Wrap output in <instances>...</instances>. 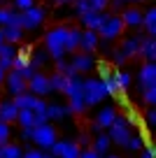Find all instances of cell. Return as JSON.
Wrapping results in <instances>:
<instances>
[{"instance_id":"obj_41","label":"cell","mask_w":156,"mask_h":158,"mask_svg":"<svg viewBox=\"0 0 156 158\" xmlns=\"http://www.w3.org/2000/svg\"><path fill=\"white\" fill-rule=\"evenodd\" d=\"M77 147H79V149H89V147H91V137H89L86 133H82V135L77 137Z\"/></svg>"},{"instance_id":"obj_14","label":"cell","mask_w":156,"mask_h":158,"mask_svg":"<svg viewBox=\"0 0 156 158\" xmlns=\"http://www.w3.org/2000/svg\"><path fill=\"white\" fill-rule=\"evenodd\" d=\"M98 47H100V37H98L96 30H82V37H79V51H84V54H93Z\"/></svg>"},{"instance_id":"obj_4","label":"cell","mask_w":156,"mask_h":158,"mask_svg":"<svg viewBox=\"0 0 156 158\" xmlns=\"http://www.w3.org/2000/svg\"><path fill=\"white\" fill-rule=\"evenodd\" d=\"M44 19H47V10L40 7V5H33V7H28V10L19 12V23H21V28H24V33L26 30L40 28V26L44 23Z\"/></svg>"},{"instance_id":"obj_42","label":"cell","mask_w":156,"mask_h":158,"mask_svg":"<svg viewBox=\"0 0 156 158\" xmlns=\"http://www.w3.org/2000/svg\"><path fill=\"white\" fill-rule=\"evenodd\" d=\"M145 114H147V116H145L147 118V126H156V109H147Z\"/></svg>"},{"instance_id":"obj_15","label":"cell","mask_w":156,"mask_h":158,"mask_svg":"<svg viewBox=\"0 0 156 158\" xmlns=\"http://www.w3.org/2000/svg\"><path fill=\"white\" fill-rule=\"evenodd\" d=\"M124 28H142V12L137 7H126V10L119 14Z\"/></svg>"},{"instance_id":"obj_7","label":"cell","mask_w":156,"mask_h":158,"mask_svg":"<svg viewBox=\"0 0 156 158\" xmlns=\"http://www.w3.org/2000/svg\"><path fill=\"white\" fill-rule=\"evenodd\" d=\"M56 139H58V133H56V128L51 123H44V126L33 128V139H30V142H35L40 149H51Z\"/></svg>"},{"instance_id":"obj_12","label":"cell","mask_w":156,"mask_h":158,"mask_svg":"<svg viewBox=\"0 0 156 158\" xmlns=\"http://www.w3.org/2000/svg\"><path fill=\"white\" fill-rule=\"evenodd\" d=\"M117 109L114 107H102L100 112L96 114V121H93V130L96 133H100V130H107L110 126L114 123V118H117Z\"/></svg>"},{"instance_id":"obj_37","label":"cell","mask_w":156,"mask_h":158,"mask_svg":"<svg viewBox=\"0 0 156 158\" xmlns=\"http://www.w3.org/2000/svg\"><path fill=\"white\" fill-rule=\"evenodd\" d=\"M72 7H75V14H77V16H84L86 12H91V7H89L86 0H75Z\"/></svg>"},{"instance_id":"obj_28","label":"cell","mask_w":156,"mask_h":158,"mask_svg":"<svg viewBox=\"0 0 156 158\" xmlns=\"http://www.w3.org/2000/svg\"><path fill=\"white\" fill-rule=\"evenodd\" d=\"M49 86H51V93H65V86H68V77L61 72L49 74Z\"/></svg>"},{"instance_id":"obj_52","label":"cell","mask_w":156,"mask_h":158,"mask_svg":"<svg viewBox=\"0 0 156 158\" xmlns=\"http://www.w3.org/2000/svg\"><path fill=\"white\" fill-rule=\"evenodd\" d=\"M0 100H2V93H0Z\"/></svg>"},{"instance_id":"obj_47","label":"cell","mask_w":156,"mask_h":158,"mask_svg":"<svg viewBox=\"0 0 156 158\" xmlns=\"http://www.w3.org/2000/svg\"><path fill=\"white\" fill-rule=\"evenodd\" d=\"M75 0H54V5L56 7H65V5H72Z\"/></svg>"},{"instance_id":"obj_34","label":"cell","mask_w":156,"mask_h":158,"mask_svg":"<svg viewBox=\"0 0 156 158\" xmlns=\"http://www.w3.org/2000/svg\"><path fill=\"white\" fill-rule=\"evenodd\" d=\"M114 84H117L119 93L126 91L128 86H131V72H126V70H114Z\"/></svg>"},{"instance_id":"obj_21","label":"cell","mask_w":156,"mask_h":158,"mask_svg":"<svg viewBox=\"0 0 156 158\" xmlns=\"http://www.w3.org/2000/svg\"><path fill=\"white\" fill-rule=\"evenodd\" d=\"M79 37H82V28L68 26V37H65V54H75V51H79Z\"/></svg>"},{"instance_id":"obj_5","label":"cell","mask_w":156,"mask_h":158,"mask_svg":"<svg viewBox=\"0 0 156 158\" xmlns=\"http://www.w3.org/2000/svg\"><path fill=\"white\" fill-rule=\"evenodd\" d=\"M131 135H133V133H131V121H128L126 116H117V118H114V123L107 128L110 142L119 144V147H126Z\"/></svg>"},{"instance_id":"obj_36","label":"cell","mask_w":156,"mask_h":158,"mask_svg":"<svg viewBox=\"0 0 156 158\" xmlns=\"http://www.w3.org/2000/svg\"><path fill=\"white\" fill-rule=\"evenodd\" d=\"M142 100H145L147 105H156V86L142 89Z\"/></svg>"},{"instance_id":"obj_6","label":"cell","mask_w":156,"mask_h":158,"mask_svg":"<svg viewBox=\"0 0 156 158\" xmlns=\"http://www.w3.org/2000/svg\"><path fill=\"white\" fill-rule=\"evenodd\" d=\"M124 35V23L121 19H119V14H110L107 19H105V23L98 28V37H100V42H114V40H119Z\"/></svg>"},{"instance_id":"obj_2","label":"cell","mask_w":156,"mask_h":158,"mask_svg":"<svg viewBox=\"0 0 156 158\" xmlns=\"http://www.w3.org/2000/svg\"><path fill=\"white\" fill-rule=\"evenodd\" d=\"M63 95H68V109L72 114H84L86 112V105H84V98H82V74L68 77V86H65Z\"/></svg>"},{"instance_id":"obj_38","label":"cell","mask_w":156,"mask_h":158,"mask_svg":"<svg viewBox=\"0 0 156 158\" xmlns=\"http://www.w3.org/2000/svg\"><path fill=\"white\" fill-rule=\"evenodd\" d=\"M89 7H91V12H105L110 5V0H86Z\"/></svg>"},{"instance_id":"obj_46","label":"cell","mask_w":156,"mask_h":158,"mask_svg":"<svg viewBox=\"0 0 156 158\" xmlns=\"http://www.w3.org/2000/svg\"><path fill=\"white\" fill-rule=\"evenodd\" d=\"M21 139H33V128H21Z\"/></svg>"},{"instance_id":"obj_49","label":"cell","mask_w":156,"mask_h":158,"mask_svg":"<svg viewBox=\"0 0 156 158\" xmlns=\"http://www.w3.org/2000/svg\"><path fill=\"white\" fill-rule=\"evenodd\" d=\"M2 42H5V40H2V28H0V44H2Z\"/></svg>"},{"instance_id":"obj_10","label":"cell","mask_w":156,"mask_h":158,"mask_svg":"<svg viewBox=\"0 0 156 158\" xmlns=\"http://www.w3.org/2000/svg\"><path fill=\"white\" fill-rule=\"evenodd\" d=\"M79 153H82V149L72 139H56L54 147H51V156L54 158H79Z\"/></svg>"},{"instance_id":"obj_45","label":"cell","mask_w":156,"mask_h":158,"mask_svg":"<svg viewBox=\"0 0 156 158\" xmlns=\"http://www.w3.org/2000/svg\"><path fill=\"white\" fill-rule=\"evenodd\" d=\"M44 153L40 151V149H30V151H24V156L21 158H42Z\"/></svg>"},{"instance_id":"obj_23","label":"cell","mask_w":156,"mask_h":158,"mask_svg":"<svg viewBox=\"0 0 156 158\" xmlns=\"http://www.w3.org/2000/svg\"><path fill=\"white\" fill-rule=\"evenodd\" d=\"M110 144H112V142H110L107 133H98L96 137L91 139V147H89V149H93V151H96V153H100V156H105V153L110 151Z\"/></svg>"},{"instance_id":"obj_31","label":"cell","mask_w":156,"mask_h":158,"mask_svg":"<svg viewBox=\"0 0 156 158\" xmlns=\"http://www.w3.org/2000/svg\"><path fill=\"white\" fill-rule=\"evenodd\" d=\"M147 144H149V142H147V135L145 133H133L131 137H128L126 149H131V151H142Z\"/></svg>"},{"instance_id":"obj_50","label":"cell","mask_w":156,"mask_h":158,"mask_svg":"<svg viewBox=\"0 0 156 158\" xmlns=\"http://www.w3.org/2000/svg\"><path fill=\"white\" fill-rule=\"evenodd\" d=\"M42 158H54V156H51V153H44V156Z\"/></svg>"},{"instance_id":"obj_29","label":"cell","mask_w":156,"mask_h":158,"mask_svg":"<svg viewBox=\"0 0 156 158\" xmlns=\"http://www.w3.org/2000/svg\"><path fill=\"white\" fill-rule=\"evenodd\" d=\"M49 60V54L44 51V47H40V49H30V65H33L35 70H42L44 65H47Z\"/></svg>"},{"instance_id":"obj_30","label":"cell","mask_w":156,"mask_h":158,"mask_svg":"<svg viewBox=\"0 0 156 158\" xmlns=\"http://www.w3.org/2000/svg\"><path fill=\"white\" fill-rule=\"evenodd\" d=\"M70 109H68V105H58V102H51V105H47V118H56V121H58V118H65V116H70Z\"/></svg>"},{"instance_id":"obj_51","label":"cell","mask_w":156,"mask_h":158,"mask_svg":"<svg viewBox=\"0 0 156 158\" xmlns=\"http://www.w3.org/2000/svg\"><path fill=\"white\" fill-rule=\"evenodd\" d=\"M107 158H119V156H107Z\"/></svg>"},{"instance_id":"obj_40","label":"cell","mask_w":156,"mask_h":158,"mask_svg":"<svg viewBox=\"0 0 156 158\" xmlns=\"http://www.w3.org/2000/svg\"><path fill=\"white\" fill-rule=\"evenodd\" d=\"M33 5H35V0H14L16 12H24V10H28V7H33Z\"/></svg>"},{"instance_id":"obj_39","label":"cell","mask_w":156,"mask_h":158,"mask_svg":"<svg viewBox=\"0 0 156 158\" xmlns=\"http://www.w3.org/2000/svg\"><path fill=\"white\" fill-rule=\"evenodd\" d=\"M10 137H12V128L0 121V144H7V142H10Z\"/></svg>"},{"instance_id":"obj_22","label":"cell","mask_w":156,"mask_h":158,"mask_svg":"<svg viewBox=\"0 0 156 158\" xmlns=\"http://www.w3.org/2000/svg\"><path fill=\"white\" fill-rule=\"evenodd\" d=\"M142 28L147 30V37L156 35V7H149L147 12H142Z\"/></svg>"},{"instance_id":"obj_20","label":"cell","mask_w":156,"mask_h":158,"mask_svg":"<svg viewBox=\"0 0 156 158\" xmlns=\"http://www.w3.org/2000/svg\"><path fill=\"white\" fill-rule=\"evenodd\" d=\"M140 42H142V35H131V37H126L121 42L119 49L124 51L126 58H133V56H137V51H140Z\"/></svg>"},{"instance_id":"obj_24","label":"cell","mask_w":156,"mask_h":158,"mask_svg":"<svg viewBox=\"0 0 156 158\" xmlns=\"http://www.w3.org/2000/svg\"><path fill=\"white\" fill-rule=\"evenodd\" d=\"M30 65V47H24V49L16 51L14 60H12V70H16V72H21L24 68H28Z\"/></svg>"},{"instance_id":"obj_17","label":"cell","mask_w":156,"mask_h":158,"mask_svg":"<svg viewBox=\"0 0 156 158\" xmlns=\"http://www.w3.org/2000/svg\"><path fill=\"white\" fill-rule=\"evenodd\" d=\"M137 79H140L142 89H149V86H156V63H145L137 72Z\"/></svg>"},{"instance_id":"obj_48","label":"cell","mask_w":156,"mask_h":158,"mask_svg":"<svg viewBox=\"0 0 156 158\" xmlns=\"http://www.w3.org/2000/svg\"><path fill=\"white\" fill-rule=\"evenodd\" d=\"M5 74H7V72H5L2 68H0V86H2V81H5Z\"/></svg>"},{"instance_id":"obj_33","label":"cell","mask_w":156,"mask_h":158,"mask_svg":"<svg viewBox=\"0 0 156 158\" xmlns=\"http://www.w3.org/2000/svg\"><path fill=\"white\" fill-rule=\"evenodd\" d=\"M16 123H19L21 128H35V114L30 112V109H19Z\"/></svg>"},{"instance_id":"obj_25","label":"cell","mask_w":156,"mask_h":158,"mask_svg":"<svg viewBox=\"0 0 156 158\" xmlns=\"http://www.w3.org/2000/svg\"><path fill=\"white\" fill-rule=\"evenodd\" d=\"M37 100L40 98H35V95H30L28 91H26V93H21V95H14L12 102L16 105V109H30V112H33L35 105H37Z\"/></svg>"},{"instance_id":"obj_16","label":"cell","mask_w":156,"mask_h":158,"mask_svg":"<svg viewBox=\"0 0 156 158\" xmlns=\"http://www.w3.org/2000/svg\"><path fill=\"white\" fill-rule=\"evenodd\" d=\"M137 56L145 58V63H154V60H156V40L145 35L142 42H140V51H137Z\"/></svg>"},{"instance_id":"obj_8","label":"cell","mask_w":156,"mask_h":158,"mask_svg":"<svg viewBox=\"0 0 156 158\" xmlns=\"http://www.w3.org/2000/svg\"><path fill=\"white\" fill-rule=\"evenodd\" d=\"M26 91L35 98H42V95H49L51 93V86H49V74H44L42 70L33 74V77L26 81Z\"/></svg>"},{"instance_id":"obj_35","label":"cell","mask_w":156,"mask_h":158,"mask_svg":"<svg viewBox=\"0 0 156 158\" xmlns=\"http://www.w3.org/2000/svg\"><path fill=\"white\" fill-rule=\"evenodd\" d=\"M56 72H61V74H65V77H72V68H70V60L68 58H58L56 60Z\"/></svg>"},{"instance_id":"obj_27","label":"cell","mask_w":156,"mask_h":158,"mask_svg":"<svg viewBox=\"0 0 156 158\" xmlns=\"http://www.w3.org/2000/svg\"><path fill=\"white\" fill-rule=\"evenodd\" d=\"M2 40L10 42V44H19L24 40V28L21 26H5L2 28Z\"/></svg>"},{"instance_id":"obj_3","label":"cell","mask_w":156,"mask_h":158,"mask_svg":"<svg viewBox=\"0 0 156 158\" xmlns=\"http://www.w3.org/2000/svg\"><path fill=\"white\" fill-rule=\"evenodd\" d=\"M82 98L86 107H93V105H100L107 98V91L98 77H89V79H82Z\"/></svg>"},{"instance_id":"obj_32","label":"cell","mask_w":156,"mask_h":158,"mask_svg":"<svg viewBox=\"0 0 156 158\" xmlns=\"http://www.w3.org/2000/svg\"><path fill=\"white\" fill-rule=\"evenodd\" d=\"M24 156V149L19 147V144H0V158H21Z\"/></svg>"},{"instance_id":"obj_1","label":"cell","mask_w":156,"mask_h":158,"mask_svg":"<svg viewBox=\"0 0 156 158\" xmlns=\"http://www.w3.org/2000/svg\"><path fill=\"white\" fill-rule=\"evenodd\" d=\"M65 37H68V26H54L44 33V51L49 58H63L65 56Z\"/></svg>"},{"instance_id":"obj_44","label":"cell","mask_w":156,"mask_h":158,"mask_svg":"<svg viewBox=\"0 0 156 158\" xmlns=\"http://www.w3.org/2000/svg\"><path fill=\"white\" fill-rule=\"evenodd\" d=\"M79 158H102L100 153H96L93 149H82V153H79Z\"/></svg>"},{"instance_id":"obj_13","label":"cell","mask_w":156,"mask_h":158,"mask_svg":"<svg viewBox=\"0 0 156 158\" xmlns=\"http://www.w3.org/2000/svg\"><path fill=\"white\" fill-rule=\"evenodd\" d=\"M107 16H110L107 12H86L84 16H79V21H82L84 30H96V33H98V28L105 23Z\"/></svg>"},{"instance_id":"obj_43","label":"cell","mask_w":156,"mask_h":158,"mask_svg":"<svg viewBox=\"0 0 156 158\" xmlns=\"http://www.w3.org/2000/svg\"><path fill=\"white\" fill-rule=\"evenodd\" d=\"M137 158H154V147H151V144H147V147L140 151V156H137Z\"/></svg>"},{"instance_id":"obj_18","label":"cell","mask_w":156,"mask_h":158,"mask_svg":"<svg viewBox=\"0 0 156 158\" xmlns=\"http://www.w3.org/2000/svg\"><path fill=\"white\" fill-rule=\"evenodd\" d=\"M16 51L19 49H16L14 44H10V42H2V44H0V68L5 70V72L12 70V60H14Z\"/></svg>"},{"instance_id":"obj_26","label":"cell","mask_w":156,"mask_h":158,"mask_svg":"<svg viewBox=\"0 0 156 158\" xmlns=\"http://www.w3.org/2000/svg\"><path fill=\"white\" fill-rule=\"evenodd\" d=\"M5 26H21L19 23V12L16 10H10V7H0V28Z\"/></svg>"},{"instance_id":"obj_9","label":"cell","mask_w":156,"mask_h":158,"mask_svg":"<svg viewBox=\"0 0 156 158\" xmlns=\"http://www.w3.org/2000/svg\"><path fill=\"white\" fill-rule=\"evenodd\" d=\"M70 68L75 74H86L96 68V58L93 54H84V51H75L72 58H70Z\"/></svg>"},{"instance_id":"obj_19","label":"cell","mask_w":156,"mask_h":158,"mask_svg":"<svg viewBox=\"0 0 156 158\" xmlns=\"http://www.w3.org/2000/svg\"><path fill=\"white\" fill-rule=\"evenodd\" d=\"M16 114H19V109H16V105L10 100H0V121L7 126H12L16 121Z\"/></svg>"},{"instance_id":"obj_11","label":"cell","mask_w":156,"mask_h":158,"mask_svg":"<svg viewBox=\"0 0 156 158\" xmlns=\"http://www.w3.org/2000/svg\"><path fill=\"white\" fill-rule=\"evenodd\" d=\"M2 84L7 86V93L14 98V95H21V93H26V79L21 77L16 70H10V72L5 74V81Z\"/></svg>"}]
</instances>
